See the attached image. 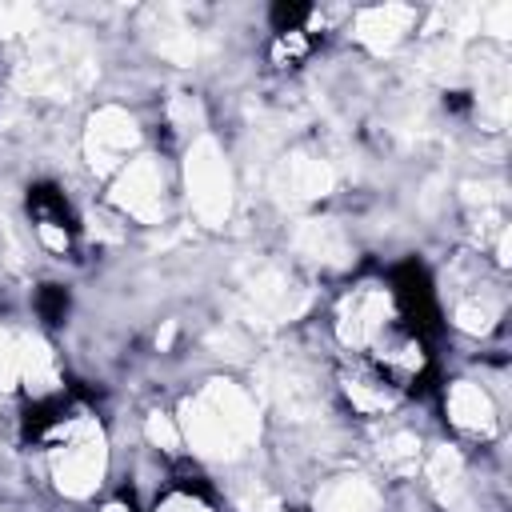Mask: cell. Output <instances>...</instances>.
<instances>
[{
	"instance_id": "cell-5",
	"label": "cell",
	"mask_w": 512,
	"mask_h": 512,
	"mask_svg": "<svg viewBox=\"0 0 512 512\" xmlns=\"http://www.w3.org/2000/svg\"><path fill=\"white\" fill-rule=\"evenodd\" d=\"M340 392L352 404V412H360V416H384V412H392L404 400V392H396L364 356H356L340 372Z\"/></svg>"
},
{
	"instance_id": "cell-2",
	"label": "cell",
	"mask_w": 512,
	"mask_h": 512,
	"mask_svg": "<svg viewBox=\"0 0 512 512\" xmlns=\"http://www.w3.org/2000/svg\"><path fill=\"white\" fill-rule=\"evenodd\" d=\"M364 360L396 388V392H408L416 388L424 376H428V344L416 328H408L404 320H392L364 352Z\"/></svg>"
},
{
	"instance_id": "cell-8",
	"label": "cell",
	"mask_w": 512,
	"mask_h": 512,
	"mask_svg": "<svg viewBox=\"0 0 512 512\" xmlns=\"http://www.w3.org/2000/svg\"><path fill=\"white\" fill-rule=\"evenodd\" d=\"M152 512H216V504L196 488V484H172L156 496V508Z\"/></svg>"
},
{
	"instance_id": "cell-9",
	"label": "cell",
	"mask_w": 512,
	"mask_h": 512,
	"mask_svg": "<svg viewBox=\"0 0 512 512\" xmlns=\"http://www.w3.org/2000/svg\"><path fill=\"white\" fill-rule=\"evenodd\" d=\"M36 312H40L48 324H64V316H68V292L56 288V284H44V288L36 292Z\"/></svg>"
},
{
	"instance_id": "cell-6",
	"label": "cell",
	"mask_w": 512,
	"mask_h": 512,
	"mask_svg": "<svg viewBox=\"0 0 512 512\" xmlns=\"http://www.w3.org/2000/svg\"><path fill=\"white\" fill-rule=\"evenodd\" d=\"M448 416H452V424L460 432H472V436H492V428H496L492 400L476 384H468V380H460L448 392Z\"/></svg>"
},
{
	"instance_id": "cell-7",
	"label": "cell",
	"mask_w": 512,
	"mask_h": 512,
	"mask_svg": "<svg viewBox=\"0 0 512 512\" xmlns=\"http://www.w3.org/2000/svg\"><path fill=\"white\" fill-rule=\"evenodd\" d=\"M312 28H296V32H276L272 36V48H268V56H272V64L276 68H296L308 52H312Z\"/></svg>"
},
{
	"instance_id": "cell-3",
	"label": "cell",
	"mask_w": 512,
	"mask_h": 512,
	"mask_svg": "<svg viewBox=\"0 0 512 512\" xmlns=\"http://www.w3.org/2000/svg\"><path fill=\"white\" fill-rule=\"evenodd\" d=\"M56 452V476H60V488H68L72 496H84L96 476H100V464H104V452H100V432L92 424H84L80 432H72L64 444L52 448Z\"/></svg>"
},
{
	"instance_id": "cell-10",
	"label": "cell",
	"mask_w": 512,
	"mask_h": 512,
	"mask_svg": "<svg viewBox=\"0 0 512 512\" xmlns=\"http://www.w3.org/2000/svg\"><path fill=\"white\" fill-rule=\"evenodd\" d=\"M100 512H136V508H132V500L116 496V500H104V504H100Z\"/></svg>"
},
{
	"instance_id": "cell-1",
	"label": "cell",
	"mask_w": 512,
	"mask_h": 512,
	"mask_svg": "<svg viewBox=\"0 0 512 512\" xmlns=\"http://www.w3.org/2000/svg\"><path fill=\"white\" fill-rule=\"evenodd\" d=\"M392 320H400V316H396L392 292L380 288V284H356L352 292L340 296V304H336V312H332L336 340H340L352 356H364L368 344H372Z\"/></svg>"
},
{
	"instance_id": "cell-4",
	"label": "cell",
	"mask_w": 512,
	"mask_h": 512,
	"mask_svg": "<svg viewBox=\"0 0 512 512\" xmlns=\"http://www.w3.org/2000/svg\"><path fill=\"white\" fill-rule=\"evenodd\" d=\"M28 212H32V228H36V240L48 248V252H68L72 240H76V224H72V212H68V200L60 188L52 184H36L28 192Z\"/></svg>"
}]
</instances>
